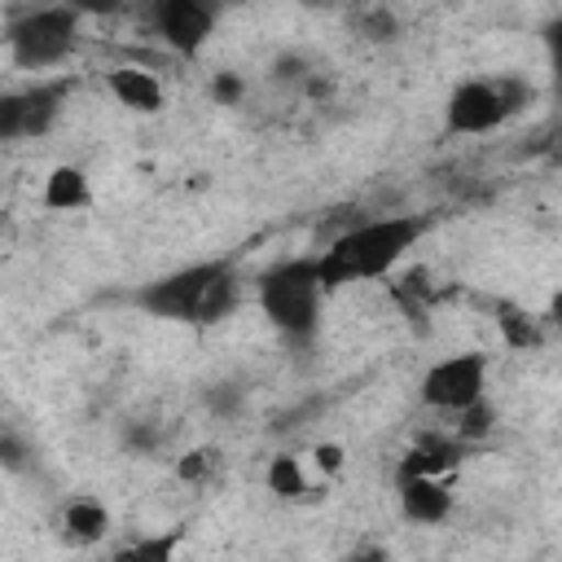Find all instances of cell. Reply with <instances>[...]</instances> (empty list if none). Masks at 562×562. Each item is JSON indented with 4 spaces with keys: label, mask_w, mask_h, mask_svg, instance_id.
I'll return each mask as SVG.
<instances>
[{
    "label": "cell",
    "mask_w": 562,
    "mask_h": 562,
    "mask_svg": "<svg viewBox=\"0 0 562 562\" xmlns=\"http://www.w3.org/2000/svg\"><path fill=\"white\" fill-rule=\"evenodd\" d=\"M505 123V105L492 79H470L448 97V132H492Z\"/></svg>",
    "instance_id": "ba28073f"
},
{
    "label": "cell",
    "mask_w": 562,
    "mask_h": 562,
    "mask_svg": "<svg viewBox=\"0 0 562 562\" xmlns=\"http://www.w3.org/2000/svg\"><path fill=\"white\" fill-rule=\"evenodd\" d=\"M180 549V531H162V536H140L136 544H123L110 562H176Z\"/></svg>",
    "instance_id": "5bb4252c"
},
{
    "label": "cell",
    "mask_w": 562,
    "mask_h": 562,
    "mask_svg": "<svg viewBox=\"0 0 562 562\" xmlns=\"http://www.w3.org/2000/svg\"><path fill=\"white\" fill-rule=\"evenodd\" d=\"M483 386H487V360L479 351H465V356H448L439 364L426 369L422 378V400L430 408H465L474 400H483Z\"/></svg>",
    "instance_id": "5b68a950"
},
{
    "label": "cell",
    "mask_w": 562,
    "mask_h": 562,
    "mask_svg": "<svg viewBox=\"0 0 562 562\" xmlns=\"http://www.w3.org/2000/svg\"><path fill=\"white\" fill-rule=\"evenodd\" d=\"M400 509L413 522H439L452 509V496L439 479H404L400 483Z\"/></svg>",
    "instance_id": "30bf717a"
},
{
    "label": "cell",
    "mask_w": 562,
    "mask_h": 562,
    "mask_svg": "<svg viewBox=\"0 0 562 562\" xmlns=\"http://www.w3.org/2000/svg\"><path fill=\"white\" fill-rule=\"evenodd\" d=\"M496 325H501V338H505L514 351H536V347H540V329H536V321H531L527 312H518V307H501Z\"/></svg>",
    "instance_id": "9a60e30c"
},
{
    "label": "cell",
    "mask_w": 562,
    "mask_h": 562,
    "mask_svg": "<svg viewBox=\"0 0 562 562\" xmlns=\"http://www.w3.org/2000/svg\"><path fill=\"white\" fill-rule=\"evenodd\" d=\"M237 400H241V391H237V386H215V391L206 395V404H211L215 413H233V408H237Z\"/></svg>",
    "instance_id": "7402d4cb"
},
{
    "label": "cell",
    "mask_w": 562,
    "mask_h": 562,
    "mask_svg": "<svg viewBox=\"0 0 562 562\" xmlns=\"http://www.w3.org/2000/svg\"><path fill=\"white\" fill-rule=\"evenodd\" d=\"M211 97H215L220 105H237V101L246 97V83H241L233 70H220V75L211 79Z\"/></svg>",
    "instance_id": "ffe728a7"
},
{
    "label": "cell",
    "mask_w": 562,
    "mask_h": 562,
    "mask_svg": "<svg viewBox=\"0 0 562 562\" xmlns=\"http://www.w3.org/2000/svg\"><path fill=\"white\" fill-rule=\"evenodd\" d=\"M70 79L57 83H35L26 92H4L0 97V140H18V136H40L53 127L61 97H66Z\"/></svg>",
    "instance_id": "8992f818"
},
{
    "label": "cell",
    "mask_w": 562,
    "mask_h": 562,
    "mask_svg": "<svg viewBox=\"0 0 562 562\" xmlns=\"http://www.w3.org/2000/svg\"><path fill=\"white\" fill-rule=\"evenodd\" d=\"M0 461H4V465H13V470H22V465H26V452H22V443L4 435V439H0Z\"/></svg>",
    "instance_id": "603a6c76"
},
{
    "label": "cell",
    "mask_w": 562,
    "mask_h": 562,
    "mask_svg": "<svg viewBox=\"0 0 562 562\" xmlns=\"http://www.w3.org/2000/svg\"><path fill=\"white\" fill-rule=\"evenodd\" d=\"M79 40V13L75 9H31L9 26L13 61L26 70L57 66Z\"/></svg>",
    "instance_id": "277c9868"
},
{
    "label": "cell",
    "mask_w": 562,
    "mask_h": 562,
    "mask_svg": "<svg viewBox=\"0 0 562 562\" xmlns=\"http://www.w3.org/2000/svg\"><path fill=\"white\" fill-rule=\"evenodd\" d=\"M127 443H132V448H145V452H149V448L158 443V435H154L149 426H132V430H127Z\"/></svg>",
    "instance_id": "484cf974"
},
{
    "label": "cell",
    "mask_w": 562,
    "mask_h": 562,
    "mask_svg": "<svg viewBox=\"0 0 562 562\" xmlns=\"http://www.w3.org/2000/svg\"><path fill=\"white\" fill-rule=\"evenodd\" d=\"M61 522H66V540H75V544H97V540L105 536V527H110V514H105V505L79 496V501L66 505Z\"/></svg>",
    "instance_id": "7c38bea8"
},
{
    "label": "cell",
    "mask_w": 562,
    "mask_h": 562,
    "mask_svg": "<svg viewBox=\"0 0 562 562\" xmlns=\"http://www.w3.org/2000/svg\"><path fill=\"white\" fill-rule=\"evenodd\" d=\"M426 233V220L417 215H386V220H369L356 224L347 233H338L325 255H316V277L321 290H338L347 281H364V277H382L386 268H395L404 259V250Z\"/></svg>",
    "instance_id": "6da1fadb"
},
{
    "label": "cell",
    "mask_w": 562,
    "mask_h": 562,
    "mask_svg": "<svg viewBox=\"0 0 562 562\" xmlns=\"http://www.w3.org/2000/svg\"><path fill=\"white\" fill-rule=\"evenodd\" d=\"M364 35H369V40H391V35H395V18H391L386 9H373V13L364 18Z\"/></svg>",
    "instance_id": "44dd1931"
},
{
    "label": "cell",
    "mask_w": 562,
    "mask_h": 562,
    "mask_svg": "<svg viewBox=\"0 0 562 562\" xmlns=\"http://www.w3.org/2000/svg\"><path fill=\"white\" fill-rule=\"evenodd\" d=\"M259 307L263 316L290 334V338H312L316 321H321V277H316V259H285L272 272H263L259 281Z\"/></svg>",
    "instance_id": "3957f363"
},
{
    "label": "cell",
    "mask_w": 562,
    "mask_h": 562,
    "mask_svg": "<svg viewBox=\"0 0 562 562\" xmlns=\"http://www.w3.org/2000/svg\"><path fill=\"white\" fill-rule=\"evenodd\" d=\"M237 294H241V285H237L233 263L211 259V263H189V268H180L171 277L149 281L136 294V303L158 321L215 325L237 307Z\"/></svg>",
    "instance_id": "7a4b0ae2"
},
{
    "label": "cell",
    "mask_w": 562,
    "mask_h": 562,
    "mask_svg": "<svg viewBox=\"0 0 562 562\" xmlns=\"http://www.w3.org/2000/svg\"><path fill=\"white\" fill-rule=\"evenodd\" d=\"M347 562H391V553L382 544H360V549L347 553Z\"/></svg>",
    "instance_id": "cb8c5ba5"
},
{
    "label": "cell",
    "mask_w": 562,
    "mask_h": 562,
    "mask_svg": "<svg viewBox=\"0 0 562 562\" xmlns=\"http://www.w3.org/2000/svg\"><path fill=\"white\" fill-rule=\"evenodd\" d=\"M110 92L119 97V105L136 110V114H154L162 105V88L149 70H136V66H123V70H110Z\"/></svg>",
    "instance_id": "8fae6325"
},
{
    "label": "cell",
    "mask_w": 562,
    "mask_h": 562,
    "mask_svg": "<svg viewBox=\"0 0 562 562\" xmlns=\"http://www.w3.org/2000/svg\"><path fill=\"white\" fill-rule=\"evenodd\" d=\"M316 461H321V470H338L342 465V448L338 443H321L316 448Z\"/></svg>",
    "instance_id": "d4e9b609"
},
{
    "label": "cell",
    "mask_w": 562,
    "mask_h": 562,
    "mask_svg": "<svg viewBox=\"0 0 562 562\" xmlns=\"http://www.w3.org/2000/svg\"><path fill=\"white\" fill-rule=\"evenodd\" d=\"M154 26L180 57H198V48L215 26V9L202 0H162L154 4Z\"/></svg>",
    "instance_id": "52a82bcc"
},
{
    "label": "cell",
    "mask_w": 562,
    "mask_h": 562,
    "mask_svg": "<svg viewBox=\"0 0 562 562\" xmlns=\"http://www.w3.org/2000/svg\"><path fill=\"white\" fill-rule=\"evenodd\" d=\"M492 426H496V408L487 400H474V404L457 408V435L461 439H483V435H492Z\"/></svg>",
    "instance_id": "e0dca14e"
},
{
    "label": "cell",
    "mask_w": 562,
    "mask_h": 562,
    "mask_svg": "<svg viewBox=\"0 0 562 562\" xmlns=\"http://www.w3.org/2000/svg\"><path fill=\"white\" fill-rule=\"evenodd\" d=\"M268 487L277 492V496H285V501H294V496H303L307 492V483H303V470H299V461L294 457H272V465H268Z\"/></svg>",
    "instance_id": "2e32d148"
},
{
    "label": "cell",
    "mask_w": 562,
    "mask_h": 562,
    "mask_svg": "<svg viewBox=\"0 0 562 562\" xmlns=\"http://www.w3.org/2000/svg\"><path fill=\"white\" fill-rule=\"evenodd\" d=\"M88 176L79 171V167H57L53 176H48V184H44V202L53 206V211H79V206H88Z\"/></svg>",
    "instance_id": "4fadbf2b"
},
{
    "label": "cell",
    "mask_w": 562,
    "mask_h": 562,
    "mask_svg": "<svg viewBox=\"0 0 562 562\" xmlns=\"http://www.w3.org/2000/svg\"><path fill=\"white\" fill-rule=\"evenodd\" d=\"M461 461V443L443 439V435H422L404 457H400V483L404 479H439L448 470H457Z\"/></svg>",
    "instance_id": "9c48e42d"
},
{
    "label": "cell",
    "mask_w": 562,
    "mask_h": 562,
    "mask_svg": "<svg viewBox=\"0 0 562 562\" xmlns=\"http://www.w3.org/2000/svg\"><path fill=\"white\" fill-rule=\"evenodd\" d=\"M492 83H496V97H501V105H505V119L518 114V110L536 97V88H531L527 79H518V75H496Z\"/></svg>",
    "instance_id": "d6986e66"
},
{
    "label": "cell",
    "mask_w": 562,
    "mask_h": 562,
    "mask_svg": "<svg viewBox=\"0 0 562 562\" xmlns=\"http://www.w3.org/2000/svg\"><path fill=\"white\" fill-rule=\"evenodd\" d=\"M215 470H220V448H193L176 461V479L184 483H206Z\"/></svg>",
    "instance_id": "ac0fdd59"
}]
</instances>
